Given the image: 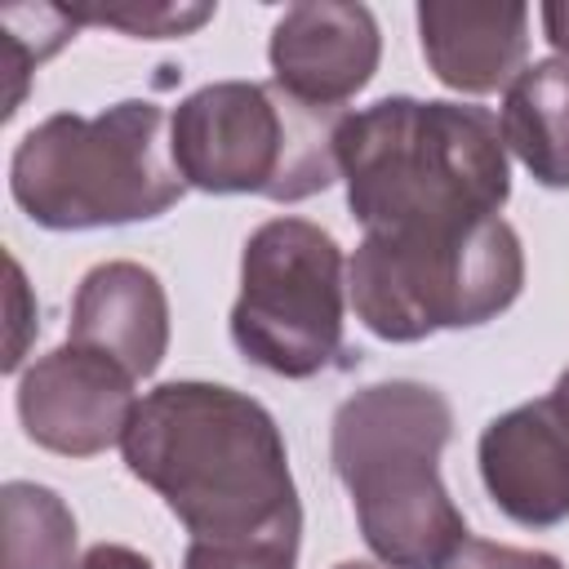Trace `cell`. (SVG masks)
<instances>
[{
	"instance_id": "cell-1",
	"label": "cell",
	"mask_w": 569,
	"mask_h": 569,
	"mask_svg": "<svg viewBox=\"0 0 569 569\" xmlns=\"http://www.w3.org/2000/svg\"><path fill=\"white\" fill-rule=\"evenodd\" d=\"M129 476L164 498L191 542L302 538L284 436L253 396L178 378L151 387L120 440Z\"/></svg>"
},
{
	"instance_id": "cell-2",
	"label": "cell",
	"mask_w": 569,
	"mask_h": 569,
	"mask_svg": "<svg viewBox=\"0 0 569 569\" xmlns=\"http://www.w3.org/2000/svg\"><path fill=\"white\" fill-rule=\"evenodd\" d=\"M347 209L365 236H418L502 218L511 164L498 116L449 98H378L338 129Z\"/></svg>"
},
{
	"instance_id": "cell-3",
	"label": "cell",
	"mask_w": 569,
	"mask_h": 569,
	"mask_svg": "<svg viewBox=\"0 0 569 569\" xmlns=\"http://www.w3.org/2000/svg\"><path fill=\"white\" fill-rule=\"evenodd\" d=\"M449 436V396L413 378L360 387L333 413V471L351 493L360 538L387 569H440L467 538V520L440 480Z\"/></svg>"
},
{
	"instance_id": "cell-4",
	"label": "cell",
	"mask_w": 569,
	"mask_h": 569,
	"mask_svg": "<svg viewBox=\"0 0 569 569\" xmlns=\"http://www.w3.org/2000/svg\"><path fill=\"white\" fill-rule=\"evenodd\" d=\"M9 191L44 231H93L169 213L187 182L164 107L124 98L98 116L58 111L27 129L9 160Z\"/></svg>"
},
{
	"instance_id": "cell-5",
	"label": "cell",
	"mask_w": 569,
	"mask_h": 569,
	"mask_svg": "<svg viewBox=\"0 0 569 569\" xmlns=\"http://www.w3.org/2000/svg\"><path fill=\"white\" fill-rule=\"evenodd\" d=\"M347 111L316 107L276 80H213L169 116L173 164L209 196H267L298 204L333 187Z\"/></svg>"
},
{
	"instance_id": "cell-6",
	"label": "cell",
	"mask_w": 569,
	"mask_h": 569,
	"mask_svg": "<svg viewBox=\"0 0 569 569\" xmlns=\"http://www.w3.org/2000/svg\"><path fill=\"white\" fill-rule=\"evenodd\" d=\"M525 289V249L507 218L453 231L365 236L347 262V298L382 342L476 329Z\"/></svg>"
},
{
	"instance_id": "cell-7",
	"label": "cell",
	"mask_w": 569,
	"mask_h": 569,
	"mask_svg": "<svg viewBox=\"0 0 569 569\" xmlns=\"http://www.w3.org/2000/svg\"><path fill=\"white\" fill-rule=\"evenodd\" d=\"M231 342L249 365L293 382L351 365L347 262L325 227L271 218L244 240Z\"/></svg>"
},
{
	"instance_id": "cell-8",
	"label": "cell",
	"mask_w": 569,
	"mask_h": 569,
	"mask_svg": "<svg viewBox=\"0 0 569 569\" xmlns=\"http://www.w3.org/2000/svg\"><path fill=\"white\" fill-rule=\"evenodd\" d=\"M116 360L62 342L18 378V418L27 440L62 458H93L124 440L138 396Z\"/></svg>"
},
{
	"instance_id": "cell-9",
	"label": "cell",
	"mask_w": 569,
	"mask_h": 569,
	"mask_svg": "<svg viewBox=\"0 0 569 569\" xmlns=\"http://www.w3.org/2000/svg\"><path fill=\"white\" fill-rule=\"evenodd\" d=\"M271 80L302 102L333 107L351 102L378 71L382 36L365 4L347 0H302L289 4L267 40Z\"/></svg>"
},
{
	"instance_id": "cell-10",
	"label": "cell",
	"mask_w": 569,
	"mask_h": 569,
	"mask_svg": "<svg viewBox=\"0 0 569 569\" xmlns=\"http://www.w3.org/2000/svg\"><path fill=\"white\" fill-rule=\"evenodd\" d=\"M476 462L485 493L507 520L525 529H551L569 520V422L547 396L489 418Z\"/></svg>"
},
{
	"instance_id": "cell-11",
	"label": "cell",
	"mask_w": 569,
	"mask_h": 569,
	"mask_svg": "<svg viewBox=\"0 0 569 569\" xmlns=\"http://www.w3.org/2000/svg\"><path fill=\"white\" fill-rule=\"evenodd\" d=\"M418 40L431 76L458 93H507L529 67V4L520 0H422Z\"/></svg>"
},
{
	"instance_id": "cell-12",
	"label": "cell",
	"mask_w": 569,
	"mask_h": 569,
	"mask_svg": "<svg viewBox=\"0 0 569 569\" xmlns=\"http://www.w3.org/2000/svg\"><path fill=\"white\" fill-rule=\"evenodd\" d=\"M129 378H151L169 351V298L151 267L116 258L84 271L71 298V338Z\"/></svg>"
},
{
	"instance_id": "cell-13",
	"label": "cell",
	"mask_w": 569,
	"mask_h": 569,
	"mask_svg": "<svg viewBox=\"0 0 569 569\" xmlns=\"http://www.w3.org/2000/svg\"><path fill=\"white\" fill-rule=\"evenodd\" d=\"M502 142L551 191H569V62L538 58L502 93Z\"/></svg>"
},
{
	"instance_id": "cell-14",
	"label": "cell",
	"mask_w": 569,
	"mask_h": 569,
	"mask_svg": "<svg viewBox=\"0 0 569 569\" xmlns=\"http://www.w3.org/2000/svg\"><path fill=\"white\" fill-rule=\"evenodd\" d=\"M4 511V569H76V516L36 480L0 489Z\"/></svg>"
},
{
	"instance_id": "cell-15",
	"label": "cell",
	"mask_w": 569,
	"mask_h": 569,
	"mask_svg": "<svg viewBox=\"0 0 569 569\" xmlns=\"http://www.w3.org/2000/svg\"><path fill=\"white\" fill-rule=\"evenodd\" d=\"M76 22L93 27H116L133 40H173L200 31L218 4H191V0H116V4H71L67 9Z\"/></svg>"
},
{
	"instance_id": "cell-16",
	"label": "cell",
	"mask_w": 569,
	"mask_h": 569,
	"mask_svg": "<svg viewBox=\"0 0 569 569\" xmlns=\"http://www.w3.org/2000/svg\"><path fill=\"white\" fill-rule=\"evenodd\" d=\"M182 569H298V538L191 542Z\"/></svg>"
},
{
	"instance_id": "cell-17",
	"label": "cell",
	"mask_w": 569,
	"mask_h": 569,
	"mask_svg": "<svg viewBox=\"0 0 569 569\" xmlns=\"http://www.w3.org/2000/svg\"><path fill=\"white\" fill-rule=\"evenodd\" d=\"M440 569H565L560 556L538 551V547H507V542H489V538H462Z\"/></svg>"
},
{
	"instance_id": "cell-18",
	"label": "cell",
	"mask_w": 569,
	"mask_h": 569,
	"mask_svg": "<svg viewBox=\"0 0 569 569\" xmlns=\"http://www.w3.org/2000/svg\"><path fill=\"white\" fill-rule=\"evenodd\" d=\"M9 276H13V289H9V307H13V338H9L4 369L13 373V369L22 365V347H27L22 329H40V325H36V311H22V302H27V280H22V267H18L13 258H9Z\"/></svg>"
},
{
	"instance_id": "cell-19",
	"label": "cell",
	"mask_w": 569,
	"mask_h": 569,
	"mask_svg": "<svg viewBox=\"0 0 569 569\" xmlns=\"http://www.w3.org/2000/svg\"><path fill=\"white\" fill-rule=\"evenodd\" d=\"M76 569H151V560L124 542H98L76 560Z\"/></svg>"
},
{
	"instance_id": "cell-20",
	"label": "cell",
	"mask_w": 569,
	"mask_h": 569,
	"mask_svg": "<svg viewBox=\"0 0 569 569\" xmlns=\"http://www.w3.org/2000/svg\"><path fill=\"white\" fill-rule=\"evenodd\" d=\"M538 18H542V31H547L556 58L569 62V0H551V4H542Z\"/></svg>"
},
{
	"instance_id": "cell-21",
	"label": "cell",
	"mask_w": 569,
	"mask_h": 569,
	"mask_svg": "<svg viewBox=\"0 0 569 569\" xmlns=\"http://www.w3.org/2000/svg\"><path fill=\"white\" fill-rule=\"evenodd\" d=\"M547 400H551V409H556V413L569 422V369L556 378V387H551V396H547Z\"/></svg>"
},
{
	"instance_id": "cell-22",
	"label": "cell",
	"mask_w": 569,
	"mask_h": 569,
	"mask_svg": "<svg viewBox=\"0 0 569 569\" xmlns=\"http://www.w3.org/2000/svg\"><path fill=\"white\" fill-rule=\"evenodd\" d=\"M333 569H387V565H369V560H342V565H333Z\"/></svg>"
}]
</instances>
